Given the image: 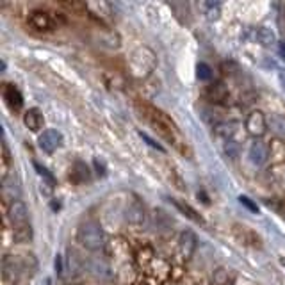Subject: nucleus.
Wrapping results in <instances>:
<instances>
[{
	"instance_id": "4",
	"label": "nucleus",
	"mask_w": 285,
	"mask_h": 285,
	"mask_svg": "<svg viewBox=\"0 0 285 285\" xmlns=\"http://www.w3.org/2000/svg\"><path fill=\"white\" fill-rule=\"evenodd\" d=\"M125 223L134 230H143L148 225V212L139 200H132L125 209Z\"/></svg>"
},
{
	"instance_id": "19",
	"label": "nucleus",
	"mask_w": 285,
	"mask_h": 285,
	"mask_svg": "<svg viewBox=\"0 0 285 285\" xmlns=\"http://www.w3.org/2000/svg\"><path fill=\"white\" fill-rule=\"evenodd\" d=\"M269 159H271L275 164L285 162V143L282 139H276L269 144Z\"/></svg>"
},
{
	"instance_id": "3",
	"label": "nucleus",
	"mask_w": 285,
	"mask_h": 285,
	"mask_svg": "<svg viewBox=\"0 0 285 285\" xmlns=\"http://www.w3.org/2000/svg\"><path fill=\"white\" fill-rule=\"evenodd\" d=\"M141 111H143V116L146 118V120L155 127V131L161 132L164 138L171 139V141L176 138L178 128L173 123V120H169V116H166L162 111L155 109V107H151V106H143Z\"/></svg>"
},
{
	"instance_id": "17",
	"label": "nucleus",
	"mask_w": 285,
	"mask_h": 285,
	"mask_svg": "<svg viewBox=\"0 0 285 285\" xmlns=\"http://www.w3.org/2000/svg\"><path fill=\"white\" fill-rule=\"evenodd\" d=\"M171 201L173 205H175L176 209H178L180 212H182L184 216H187V218L191 219V221H194V223H200V225H203V218H201L200 214H198L196 211H194L191 205H187V203H184V201H180V200H175V198H171Z\"/></svg>"
},
{
	"instance_id": "20",
	"label": "nucleus",
	"mask_w": 285,
	"mask_h": 285,
	"mask_svg": "<svg viewBox=\"0 0 285 285\" xmlns=\"http://www.w3.org/2000/svg\"><path fill=\"white\" fill-rule=\"evenodd\" d=\"M268 127L278 138L285 139V116H282V114H271V118L268 120Z\"/></svg>"
},
{
	"instance_id": "23",
	"label": "nucleus",
	"mask_w": 285,
	"mask_h": 285,
	"mask_svg": "<svg viewBox=\"0 0 285 285\" xmlns=\"http://www.w3.org/2000/svg\"><path fill=\"white\" fill-rule=\"evenodd\" d=\"M9 166H11V153L6 141L2 143V180L9 176Z\"/></svg>"
},
{
	"instance_id": "31",
	"label": "nucleus",
	"mask_w": 285,
	"mask_h": 285,
	"mask_svg": "<svg viewBox=\"0 0 285 285\" xmlns=\"http://www.w3.org/2000/svg\"><path fill=\"white\" fill-rule=\"evenodd\" d=\"M278 50H280V56H282V57H283V59H285V41H283V43H280Z\"/></svg>"
},
{
	"instance_id": "6",
	"label": "nucleus",
	"mask_w": 285,
	"mask_h": 285,
	"mask_svg": "<svg viewBox=\"0 0 285 285\" xmlns=\"http://www.w3.org/2000/svg\"><path fill=\"white\" fill-rule=\"evenodd\" d=\"M29 25H31L34 31L38 32H48L56 29V18L48 13V11L43 9H34L27 18Z\"/></svg>"
},
{
	"instance_id": "10",
	"label": "nucleus",
	"mask_w": 285,
	"mask_h": 285,
	"mask_svg": "<svg viewBox=\"0 0 285 285\" xmlns=\"http://www.w3.org/2000/svg\"><path fill=\"white\" fill-rule=\"evenodd\" d=\"M2 196L6 201H9V205L14 203V201H20L21 187L14 175H9L7 178L2 180Z\"/></svg>"
},
{
	"instance_id": "8",
	"label": "nucleus",
	"mask_w": 285,
	"mask_h": 285,
	"mask_svg": "<svg viewBox=\"0 0 285 285\" xmlns=\"http://www.w3.org/2000/svg\"><path fill=\"white\" fill-rule=\"evenodd\" d=\"M23 271H27V262L20 261V258H16V257H11V255H7V257L4 258L2 273H4V278L6 280L14 282V280H16Z\"/></svg>"
},
{
	"instance_id": "30",
	"label": "nucleus",
	"mask_w": 285,
	"mask_h": 285,
	"mask_svg": "<svg viewBox=\"0 0 285 285\" xmlns=\"http://www.w3.org/2000/svg\"><path fill=\"white\" fill-rule=\"evenodd\" d=\"M141 138H143V139H144V141H146L148 144H150V146H151V148H157V150H159V151H164V148H162V146H161V144H159V143H155V141H153V139H151V138H148V136H146V134H143V132H141Z\"/></svg>"
},
{
	"instance_id": "27",
	"label": "nucleus",
	"mask_w": 285,
	"mask_h": 285,
	"mask_svg": "<svg viewBox=\"0 0 285 285\" xmlns=\"http://www.w3.org/2000/svg\"><path fill=\"white\" fill-rule=\"evenodd\" d=\"M214 282L218 285H226L228 283V271L225 268H219L214 271Z\"/></svg>"
},
{
	"instance_id": "5",
	"label": "nucleus",
	"mask_w": 285,
	"mask_h": 285,
	"mask_svg": "<svg viewBox=\"0 0 285 285\" xmlns=\"http://www.w3.org/2000/svg\"><path fill=\"white\" fill-rule=\"evenodd\" d=\"M244 128L251 138L258 139L268 132V118L262 111H251L244 121Z\"/></svg>"
},
{
	"instance_id": "11",
	"label": "nucleus",
	"mask_w": 285,
	"mask_h": 285,
	"mask_svg": "<svg viewBox=\"0 0 285 285\" xmlns=\"http://www.w3.org/2000/svg\"><path fill=\"white\" fill-rule=\"evenodd\" d=\"M248 157L253 162L255 166H262L269 161V144H266L261 139H255L250 144V150H248Z\"/></svg>"
},
{
	"instance_id": "13",
	"label": "nucleus",
	"mask_w": 285,
	"mask_h": 285,
	"mask_svg": "<svg viewBox=\"0 0 285 285\" xmlns=\"http://www.w3.org/2000/svg\"><path fill=\"white\" fill-rule=\"evenodd\" d=\"M2 93H4V100H6V103L13 111H20L21 107H23V96H21V93L18 91V88H14L13 84L4 86Z\"/></svg>"
},
{
	"instance_id": "24",
	"label": "nucleus",
	"mask_w": 285,
	"mask_h": 285,
	"mask_svg": "<svg viewBox=\"0 0 285 285\" xmlns=\"http://www.w3.org/2000/svg\"><path fill=\"white\" fill-rule=\"evenodd\" d=\"M223 151H225L226 157L236 159L237 155H239V144L234 141V139H225V141H223Z\"/></svg>"
},
{
	"instance_id": "14",
	"label": "nucleus",
	"mask_w": 285,
	"mask_h": 285,
	"mask_svg": "<svg viewBox=\"0 0 285 285\" xmlns=\"http://www.w3.org/2000/svg\"><path fill=\"white\" fill-rule=\"evenodd\" d=\"M23 123L29 131L39 132L43 128V125H45V118H43L41 111L34 107V109H29L27 113L23 114Z\"/></svg>"
},
{
	"instance_id": "15",
	"label": "nucleus",
	"mask_w": 285,
	"mask_h": 285,
	"mask_svg": "<svg viewBox=\"0 0 285 285\" xmlns=\"http://www.w3.org/2000/svg\"><path fill=\"white\" fill-rule=\"evenodd\" d=\"M86 9L91 13L93 18H96L102 23H107L111 20V6L106 2H95V4H86Z\"/></svg>"
},
{
	"instance_id": "29",
	"label": "nucleus",
	"mask_w": 285,
	"mask_h": 285,
	"mask_svg": "<svg viewBox=\"0 0 285 285\" xmlns=\"http://www.w3.org/2000/svg\"><path fill=\"white\" fill-rule=\"evenodd\" d=\"M239 203H241V205H244V207H246L248 211H251V212H258L257 203H253V201H251L248 196H239Z\"/></svg>"
},
{
	"instance_id": "22",
	"label": "nucleus",
	"mask_w": 285,
	"mask_h": 285,
	"mask_svg": "<svg viewBox=\"0 0 285 285\" xmlns=\"http://www.w3.org/2000/svg\"><path fill=\"white\" fill-rule=\"evenodd\" d=\"M203 13L205 16H207V20L211 21H216L219 20V16H221V4L219 2H203Z\"/></svg>"
},
{
	"instance_id": "32",
	"label": "nucleus",
	"mask_w": 285,
	"mask_h": 285,
	"mask_svg": "<svg viewBox=\"0 0 285 285\" xmlns=\"http://www.w3.org/2000/svg\"><path fill=\"white\" fill-rule=\"evenodd\" d=\"M280 264H282L283 268H285V257H282V258H280Z\"/></svg>"
},
{
	"instance_id": "16",
	"label": "nucleus",
	"mask_w": 285,
	"mask_h": 285,
	"mask_svg": "<svg viewBox=\"0 0 285 285\" xmlns=\"http://www.w3.org/2000/svg\"><path fill=\"white\" fill-rule=\"evenodd\" d=\"M255 39L261 43L262 46H275L276 45V34L268 27H257L255 29Z\"/></svg>"
},
{
	"instance_id": "7",
	"label": "nucleus",
	"mask_w": 285,
	"mask_h": 285,
	"mask_svg": "<svg viewBox=\"0 0 285 285\" xmlns=\"http://www.w3.org/2000/svg\"><path fill=\"white\" fill-rule=\"evenodd\" d=\"M7 218H9L11 225H13V230L23 228V226L29 225V211L27 205L23 201H14V203L9 205L7 209Z\"/></svg>"
},
{
	"instance_id": "2",
	"label": "nucleus",
	"mask_w": 285,
	"mask_h": 285,
	"mask_svg": "<svg viewBox=\"0 0 285 285\" xmlns=\"http://www.w3.org/2000/svg\"><path fill=\"white\" fill-rule=\"evenodd\" d=\"M77 241L89 251H98L103 248V230L98 221L88 219L77 230Z\"/></svg>"
},
{
	"instance_id": "12",
	"label": "nucleus",
	"mask_w": 285,
	"mask_h": 285,
	"mask_svg": "<svg viewBox=\"0 0 285 285\" xmlns=\"http://www.w3.org/2000/svg\"><path fill=\"white\" fill-rule=\"evenodd\" d=\"M196 236H194L191 230H186V232L180 234V239H178V255L182 258H191L194 253V250H196Z\"/></svg>"
},
{
	"instance_id": "18",
	"label": "nucleus",
	"mask_w": 285,
	"mask_h": 285,
	"mask_svg": "<svg viewBox=\"0 0 285 285\" xmlns=\"http://www.w3.org/2000/svg\"><path fill=\"white\" fill-rule=\"evenodd\" d=\"M70 178L73 180L75 184L88 182V180H89V168L84 164V162H75V164L71 166Z\"/></svg>"
},
{
	"instance_id": "26",
	"label": "nucleus",
	"mask_w": 285,
	"mask_h": 285,
	"mask_svg": "<svg viewBox=\"0 0 285 285\" xmlns=\"http://www.w3.org/2000/svg\"><path fill=\"white\" fill-rule=\"evenodd\" d=\"M196 75H198V79H200V81H211V77H212L211 66H209V64H205V63H200L196 66Z\"/></svg>"
},
{
	"instance_id": "21",
	"label": "nucleus",
	"mask_w": 285,
	"mask_h": 285,
	"mask_svg": "<svg viewBox=\"0 0 285 285\" xmlns=\"http://www.w3.org/2000/svg\"><path fill=\"white\" fill-rule=\"evenodd\" d=\"M209 98L212 100V102H223V100L228 96V91H226V88L221 84V82H216L214 86H211L207 91Z\"/></svg>"
},
{
	"instance_id": "9",
	"label": "nucleus",
	"mask_w": 285,
	"mask_h": 285,
	"mask_svg": "<svg viewBox=\"0 0 285 285\" xmlns=\"http://www.w3.org/2000/svg\"><path fill=\"white\" fill-rule=\"evenodd\" d=\"M61 144H63V134L59 131H56V128H46L39 136V148L45 153H54Z\"/></svg>"
},
{
	"instance_id": "25",
	"label": "nucleus",
	"mask_w": 285,
	"mask_h": 285,
	"mask_svg": "<svg viewBox=\"0 0 285 285\" xmlns=\"http://www.w3.org/2000/svg\"><path fill=\"white\" fill-rule=\"evenodd\" d=\"M13 234H14V239H16L18 243H27V241L32 237V228H31V225H27V226H23V228L13 230Z\"/></svg>"
},
{
	"instance_id": "1",
	"label": "nucleus",
	"mask_w": 285,
	"mask_h": 285,
	"mask_svg": "<svg viewBox=\"0 0 285 285\" xmlns=\"http://www.w3.org/2000/svg\"><path fill=\"white\" fill-rule=\"evenodd\" d=\"M128 71H131L132 77L136 79H146L151 75V71L157 66V57H155L153 50L148 48V46H139L134 52L131 54L127 61Z\"/></svg>"
},
{
	"instance_id": "28",
	"label": "nucleus",
	"mask_w": 285,
	"mask_h": 285,
	"mask_svg": "<svg viewBox=\"0 0 285 285\" xmlns=\"http://www.w3.org/2000/svg\"><path fill=\"white\" fill-rule=\"evenodd\" d=\"M34 168H36V171H38V175L43 176L46 182H50V184L56 182V180H54V176H52V173H48V169H46L45 166H41L39 162H34Z\"/></svg>"
}]
</instances>
